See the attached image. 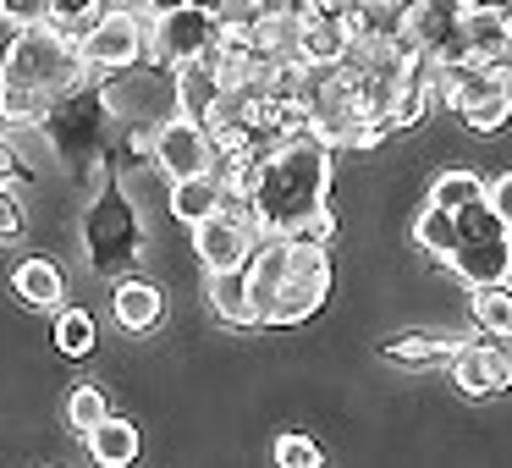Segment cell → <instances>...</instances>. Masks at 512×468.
Here are the masks:
<instances>
[{
	"mask_svg": "<svg viewBox=\"0 0 512 468\" xmlns=\"http://www.w3.org/2000/svg\"><path fill=\"white\" fill-rule=\"evenodd\" d=\"M105 413H111V397H105V391L94 386V380H89V386H78V391L67 397V424H72L78 435H89L94 424L105 419Z\"/></svg>",
	"mask_w": 512,
	"mask_h": 468,
	"instance_id": "obj_28",
	"label": "cell"
},
{
	"mask_svg": "<svg viewBox=\"0 0 512 468\" xmlns=\"http://www.w3.org/2000/svg\"><path fill=\"white\" fill-rule=\"evenodd\" d=\"M12 34H17V28L6 23V17H0V67H6V50H12Z\"/></svg>",
	"mask_w": 512,
	"mask_h": 468,
	"instance_id": "obj_37",
	"label": "cell"
},
{
	"mask_svg": "<svg viewBox=\"0 0 512 468\" xmlns=\"http://www.w3.org/2000/svg\"><path fill=\"white\" fill-rule=\"evenodd\" d=\"M452 347H457V336H435V331H402V336H391L380 353L391 358V364H402V369H424V364H446L452 358Z\"/></svg>",
	"mask_w": 512,
	"mask_h": 468,
	"instance_id": "obj_20",
	"label": "cell"
},
{
	"mask_svg": "<svg viewBox=\"0 0 512 468\" xmlns=\"http://www.w3.org/2000/svg\"><path fill=\"white\" fill-rule=\"evenodd\" d=\"M83 254H89L94 276H133L138 254H144V210L127 199L122 177L111 166H100V193L83 210Z\"/></svg>",
	"mask_w": 512,
	"mask_h": 468,
	"instance_id": "obj_3",
	"label": "cell"
},
{
	"mask_svg": "<svg viewBox=\"0 0 512 468\" xmlns=\"http://www.w3.org/2000/svg\"><path fill=\"white\" fill-rule=\"evenodd\" d=\"M485 6H496V12H512V0H485Z\"/></svg>",
	"mask_w": 512,
	"mask_h": 468,
	"instance_id": "obj_39",
	"label": "cell"
},
{
	"mask_svg": "<svg viewBox=\"0 0 512 468\" xmlns=\"http://www.w3.org/2000/svg\"><path fill=\"white\" fill-rule=\"evenodd\" d=\"M94 342H100V331H94V314H83V309H61V314H56V353H61V358H89Z\"/></svg>",
	"mask_w": 512,
	"mask_h": 468,
	"instance_id": "obj_25",
	"label": "cell"
},
{
	"mask_svg": "<svg viewBox=\"0 0 512 468\" xmlns=\"http://www.w3.org/2000/svg\"><path fill=\"white\" fill-rule=\"evenodd\" d=\"M446 364H452V380L463 397H507L512 391V342L507 336L479 331L474 342H457Z\"/></svg>",
	"mask_w": 512,
	"mask_h": 468,
	"instance_id": "obj_9",
	"label": "cell"
},
{
	"mask_svg": "<svg viewBox=\"0 0 512 468\" xmlns=\"http://www.w3.org/2000/svg\"><path fill=\"white\" fill-rule=\"evenodd\" d=\"M116 325L122 331H155L160 314H166V298H160V287H149V281L138 276H122L116 281Z\"/></svg>",
	"mask_w": 512,
	"mask_h": 468,
	"instance_id": "obj_16",
	"label": "cell"
},
{
	"mask_svg": "<svg viewBox=\"0 0 512 468\" xmlns=\"http://www.w3.org/2000/svg\"><path fill=\"white\" fill-rule=\"evenodd\" d=\"M474 199H485V177L479 171H441L430 182V204H441V210H463Z\"/></svg>",
	"mask_w": 512,
	"mask_h": 468,
	"instance_id": "obj_26",
	"label": "cell"
},
{
	"mask_svg": "<svg viewBox=\"0 0 512 468\" xmlns=\"http://www.w3.org/2000/svg\"><path fill=\"white\" fill-rule=\"evenodd\" d=\"M23 237V199L12 193V182H0V243Z\"/></svg>",
	"mask_w": 512,
	"mask_h": 468,
	"instance_id": "obj_32",
	"label": "cell"
},
{
	"mask_svg": "<svg viewBox=\"0 0 512 468\" xmlns=\"http://www.w3.org/2000/svg\"><path fill=\"white\" fill-rule=\"evenodd\" d=\"M479 67L490 72V83H501V89H512V39H507L501 50H490V56L479 61Z\"/></svg>",
	"mask_w": 512,
	"mask_h": 468,
	"instance_id": "obj_35",
	"label": "cell"
},
{
	"mask_svg": "<svg viewBox=\"0 0 512 468\" xmlns=\"http://www.w3.org/2000/svg\"><path fill=\"white\" fill-rule=\"evenodd\" d=\"M100 12H105V0H50V17H56V23H67V28H78V34Z\"/></svg>",
	"mask_w": 512,
	"mask_h": 468,
	"instance_id": "obj_31",
	"label": "cell"
},
{
	"mask_svg": "<svg viewBox=\"0 0 512 468\" xmlns=\"http://www.w3.org/2000/svg\"><path fill=\"white\" fill-rule=\"evenodd\" d=\"M457 23H463V45L474 61H485L490 50H501L512 39V12H496V6H468Z\"/></svg>",
	"mask_w": 512,
	"mask_h": 468,
	"instance_id": "obj_18",
	"label": "cell"
},
{
	"mask_svg": "<svg viewBox=\"0 0 512 468\" xmlns=\"http://www.w3.org/2000/svg\"><path fill=\"white\" fill-rule=\"evenodd\" d=\"M507 254H512V226H507Z\"/></svg>",
	"mask_w": 512,
	"mask_h": 468,
	"instance_id": "obj_41",
	"label": "cell"
},
{
	"mask_svg": "<svg viewBox=\"0 0 512 468\" xmlns=\"http://www.w3.org/2000/svg\"><path fill=\"white\" fill-rule=\"evenodd\" d=\"M6 138H12V149H17V160H23V171H45L50 160H56V149H50L45 122H17Z\"/></svg>",
	"mask_w": 512,
	"mask_h": 468,
	"instance_id": "obj_27",
	"label": "cell"
},
{
	"mask_svg": "<svg viewBox=\"0 0 512 468\" xmlns=\"http://www.w3.org/2000/svg\"><path fill=\"white\" fill-rule=\"evenodd\" d=\"M507 342H512V336H507Z\"/></svg>",
	"mask_w": 512,
	"mask_h": 468,
	"instance_id": "obj_43",
	"label": "cell"
},
{
	"mask_svg": "<svg viewBox=\"0 0 512 468\" xmlns=\"http://www.w3.org/2000/svg\"><path fill=\"white\" fill-rule=\"evenodd\" d=\"M298 39H303V17L292 6H265L259 23L248 28V45L259 56H298Z\"/></svg>",
	"mask_w": 512,
	"mask_h": 468,
	"instance_id": "obj_17",
	"label": "cell"
},
{
	"mask_svg": "<svg viewBox=\"0 0 512 468\" xmlns=\"http://www.w3.org/2000/svg\"><path fill=\"white\" fill-rule=\"evenodd\" d=\"M501 287H507V292H512V265H507V276H501Z\"/></svg>",
	"mask_w": 512,
	"mask_h": 468,
	"instance_id": "obj_40",
	"label": "cell"
},
{
	"mask_svg": "<svg viewBox=\"0 0 512 468\" xmlns=\"http://www.w3.org/2000/svg\"><path fill=\"white\" fill-rule=\"evenodd\" d=\"M441 265L452 270V276H463L468 287H490V281H501V276H507V265H512L507 226H501V232H490V237H463V243L441 259Z\"/></svg>",
	"mask_w": 512,
	"mask_h": 468,
	"instance_id": "obj_12",
	"label": "cell"
},
{
	"mask_svg": "<svg viewBox=\"0 0 512 468\" xmlns=\"http://www.w3.org/2000/svg\"><path fill=\"white\" fill-rule=\"evenodd\" d=\"M171 6H182V0H144V12L155 17V12H171Z\"/></svg>",
	"mask_w": 512,
	"mask_h": 468,
	"instance_id": "obj_38",
	"label": "cell"
},
{
	"mask_svg": "<svg viewBox=\"0 0 512 468\" xmlns=\"http://www.w3.org/2000/svg\"><path fill=\"white\" fill-rule=\"evenodd\" d=\"M105 127H111V105H105V89L94 78L72 83L45 111L50 149H56V160L72 177H94L105 166Z\"/></svg>",
	"mask_w": 512,
	"mask_h": 468,
	"instance_id": "obj_4",
	"label": "cell"
},
{
	"mask_svg": "<svg viewBox=\"0 0 512 468\" xmlns=\"http://www.w3.org/2000/svg\"><path fill=\"white\" fill-rule=\"evenodd\" d=\"M485 199H490V210H496V221L512 226V171H501V177L485 182Z\"/></svg>",
	"mask_w": 512,
	"mask_h": 468,
	"instance_id": "obj_34",
	"label": "cell"
},
{
	"mask_svg": "<svg viewBox=\"0 0 512 468\" xmlns=\"http://www.w3.org/2000/svg\"><path fill=\"white\" fill-rule=\"evenodd\" d=\"M0 72L39 83L45 94H67L72 83L94 78V67L83 61V50H78V28L56 23V17H45V23H34V28H17Z\"/></svg>",
	"mask_w": 512,
	"mask_h": 468,
	"instance_id": "obj_5",
	"label": "cell"
},
{
	"mask_svg": "<svg viewBox=\"0 0 512 468\" xmlns=\"http://www.w3.org/2000/svg\"><path fill=\"white\" fill-rule=\"evenodd\" d=\"M215 39H221V23H215L210 6H204V0H182V6H171V12H155V17H149L144 61L177 72V67H188V61L210 56Z\"/></svg>",
	"mask_w": 512,
	"mask_h": 468,
	"instance_id": "obj_6",
	"label": "cell"
},
{
	"mask_svg": "<svg viewBox=\"0 0 512 468\" xmlns=\"http://www.w3.org/2000/svg\"><path fill=\"white\" fill-rule=\"evenodd\" d=\"M210 309L221 325H259L254 320V298H248V265H232V270H210Z\"/></svg>",
	"mask_w": 512,
	"mask_h": 468,
	"instance_id": "obj_15",
	"label": "cell"
},
{
	"mask_svg": "<svg viewBox=\"0 0 512 468\" xmlns=\"http://www.w3.org/2000/svg\"><path fill=\"white\" fill-rule=\"evenodd\" d=\"M270 457H276V468H320V463H325L320 441H309V435H298V430L276 435V446H270Z\"/></svg>",
	"mask_w": 512,
	"mask_h": 468,
	"instance_id": "obj_29",
	"label": "cell"
},
{
	"mask_svg": "<svg viewBox=\"0 0 512 468\" xmlns=\"http://www.w3.org/2000/svg\"><path fill=\"white\" fill-rule=\"evenodd\" d=\"M331 199V149L314 133L281 138L259 155L248 182V210L259 237H298Z\"/></svg>",
	"mask_w": 512,
	"mask_h": 468,
	"instance_id": "obj_1",
	"label": "cell"
},
{
	"mask_svg": "<svg viewBox=\"0 0 512 468\" xmlns=\"http://www.w3.org/2000/svg\"><path fill=\"white\" fill-rule=\"evenodd\" d=\"M23 177V160H17L12 138H0V182H17Z\"/></svg>",
	"mask_w": 512,
	"mask_h": 468,
	"instance_id": "obj_36",
	"label": "cell"
},
{
	"mask_svg": "<svg viewBox=\"0 0 512 468\" xmlns=\"http://www.w3.org/2000/svg\"><path fill=\"white\" fill-rule=\"evenodd\" d=\"M0 17L12 28H34L50 17V0H0Z\"/></svg>",
	"mask_w": 512,
	"mask_h": 468,
	"instance_id": "obj_33",
	"label": "cell"
},
{
	"mask_svg": "<svg viewBox=\"0 0 512 468\" xmlns=\"http://www.w3.org/2000/svg\"><path fill=\"white\" fill-rule=\"evenodd\" d=\"M50 100H56V94H45L39 83L0 72V122H6V127H17V122H45Z\"/></svg>",
	"mask_w": 512,
	"mask_h": 468,
	"instance_id": "obj_21",
	"label": "cell"
},
{
	"mask_svg": "<svg viewBox=\"0 0 512 468\" xmlns=\"http://www.w3.org/2000/svg\"><path fill=\"white\" fill-rule=\"evenodd\" d=\"M468 309H474V325L485 336H512V292L501 287V281L468 287Z\"/></svg>",
	"mask_w": 512,
	"mask_h": 468,
	"instance_id": "obj_22",
	"label": "cell"
},
{
	"mask_svg": "<svg viewBox=\"0 0 512 468\" xmlns=\"http://www.w3.org/2000/svg\"><path fill=\"white\" fill-rule=\"evenodd\" d=\"M155 166L166 171L171 182L177 177H199V171H215V138L199 116H166L155 127Z\"/></svg>",
	"mask_w": 512,
	"mask_h": 468,
	"instance_id": "obj_10",
	"label": "cell"
},
{
	"mask_svg": "<svg viewBox=\"0 0 512 468\" xmlns=\"http://www.w3.org/2000/svg\"><path fill=\"white\" fill-rule=\"evenodd\" d=\"M12 292L28 303V309H61V303H67V276H61L56 259L34 254V259H23V265L12 270Z\"/></svg>",
	"mask_w": 512,
	"mask_h": 468,
	"instance_id": "obj_13",
	"label": "cell"
},
{
	"mask_svg": "<svg viewBox=\"0 0 512 468\" xmlns=\"http://www.w3.org/2000/svg\"><path fill=\"white\" fill-rule=\"evenodd\" d=\"M413 243L424 248L430 259H446L457 248V221L452 210H441V204H424V215L413 221Z\"/></svg>",
	"mask_w": 512,
	"mask_h": 468,
	"instance_id": "obj_24",
	"label": "cell"
},
{
	"mask_svg": "<svg viewBox=\"0 0 512 468\" xmlns=\"http://www.w3.org/2000/svg\"><path fill=\"white\" fill-rule=\"evenodd\" d=\"M83 446H89V457L100 468H127V463H138V452H144V435H138V424L105 413V419L83 435Z\"/></svg>",
	"mask_w": 512,
	"mask_h": 468,
	"instance_id": "obj_14",
	"label": "cell"
},
{
	"mask_svg": "<svg viewBox=\"0 0 512 468\" xmlns=\"http://www.w3.org/2000/svg\"><path fill=\"white\" fill-rule=\"evenodd\" d=\"M254 226L237 221V215H204L199 226H193V254H199L204 270H232V265H248V254H254Z\"/></svg>",
	"mask_w": 512,
	"mask_h": 468,
	"instance_id": "obj_11",
	"label": "cell"
},
{
	"mask_svg": "<svg viewBox=\"0 0 512 468\" xmlns=\"http://www.w3.org/2000/svg\"><path fill=\"white\" fill-rule=\"evenodd\" d=\"M468 122V133H479V138H496V133H507V122H512V89H490V94H479L474 105H463L457 111Z\"/></svg>",
	"mask_w": 512,
	"mask_h": 468,
	"instance_id": "obj_23",
	"label": "cell"
},
{
	"mask_svg": "<svg viewBox=\"0 0 512 468\" xmlns=\"http://www.w3.org/2000/svg\"><path fill=\"white\" fill-rule=\"evenodd\" d=\"M144 45H149V23H138V12H127V6H105V12L78 34L83 61L100 67V72H116V67L144 61Z\"/></svg>",
	"mask_w": 512,
	"mask_h": 468,
	"instance_id": "obj_8",
	"label": "cell"
},
{
	"mask_svg": "<svg viewBox=\"0 0 512 468\" xmlns=\"http://www.w3.org/2000/svg\"><path fill=\"white\" fill-rule=\"evenodd\" d=\"M105 89V105H111V122H166L177 116V72L155 67V61H133V67H116Z\"/></svg>",
	"mask_w": 512,
	"mask_h": 468,
	"instance_id": "obj_7",
	"label": "cell"
},
{
	"mask_svg": "<svg viewBox=\"0 0 512 468\" xmlns=\"http://www.w3.org/2000/svg\"><path fill=\"white\" fill-rule=\"evenodd\" d=\"M215 210H221V182H215L210 171L171 182V215H177L182 226H199L204 215H215Z\"/></svg>",
	"mask_w": 512,
	"mask_h": 468,
	"instance_id": "obj_19",
	"label": "cell"
},
{
	"mask_svg": "<svg viewBox=\"0 0 512 468\" xmlns=\"http://www.w3.org/2000/svg\"><path fill=\"white\" fill-rule=\"evenodd\" d=\"M336 270L314 237H259L248 254V298L259 325H303L331 303Z\"/></svg>",
	"mask_w": 512,
	"mask_h": 468,
	"instance_id": "obj_2",
	"label": "cell"
},
{
	"mask_svg": "<svg viewBox=\"0 0 512 468\" xmlns=\"http://www.w3.org/2000/svg\"><path fill=\"white\" fill-rule=\"evenodd\" d=\"M265 6L270 0H215L210 12H215V23H221V34H248Z\"/></svg>",
	"mask_w": 512,
	"mask_h": 468,
	"instance_id": "obj_30",
	"label": "cell"
},
{
	"mask_svg": "<svg viewBox=\"0 0 512 468\" xmlns=\"http://www.w3.org/2000/svg\"><path fill=\"white\" fill-rule=\"evenodd\" d=\"M204 6H215V0H204Z\"/></svg>",
	"mask_w": 512,
	"mask_h": 468,
	"instance_id": "obj_42",
	"label": "cell"
}]
</instances>
